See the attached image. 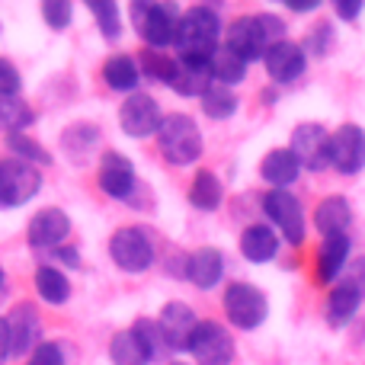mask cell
<instances>
[{
    "mask_svg": "<svg viewBox=\"0 0 365 365\" xmlns=\"http://www.w3.org/2000/svg\"><path fill=\"white\" fill-rule=\"evenodd\" d=\"M218 36H221V16L212 6H192L180 16L177 23V36H173V45H177L180 58H199V61H208L218 48Z\"/></svg>",
    "mask_w": 365,
    "mask_h": 365,
    "instance_id": "1",
    "label": "cell"
},
{
    "mask_svg": "<svg viewBox=\"0 0 365 365\" xmlns=\"http://www.w3.org/2000/svg\"><path fill=\"white\" fill-rule=\"evenodd\" d=\"M285 32V23L272 13H259V16H240L227 26V48L237 58H244L247 64L266 55L272 42H279Z\"/></svg>",
    "mask_w": 365,
    "mask_h": 365,
    "instance_id": "2",
    "label": "cell"
},
{
    "mask_svg": "<svg viewBox=\"0 0 365 365\" xmlns=\"http://www.w3.org/2000/svg\"><path fill=\"white\" fill-rule=\"evenodd\" d=\"M158 145H160V154L177 167H186L202 158V132H199V125L182 113H170L160 119Z\"/></svg>",
    "mask_w": 365,
    "mask_h": 365,
    "instance_id": "3",
    "label": "cell"
},
{
    "mask_svg": "<svg viewBox=\"0 0 365 365\" xmlns=\"http://www.w3.org/2000/svg\"><path fill=\"white\" fill-rule=\"evenodd\" d=\"M132 16H135V29L148 42V48L164 51L167 45H173L180 23V13L173 4H135Z\"/></svg>",
    "mask_w": 365,
    "mask_h": 365,
    "instance_id": "4",
    "label": "cell"
},
{
    "mask_svg": "<svg viewBox=\"0 0 365 365\" xmlns=\"http://www.w3.org/2000/svg\"><path fill=\"white\" fill-rule=\"evenodd\" d=\"M225 314L234 327L240 330H257L269 314L266 295L250 282H231L225 292Z\"/></svg>",
    "mask_w": 365,
    "mask_h": 365,
    "instance_id": "5",
    "label": "cell"
},
{
    "mask_svg": "<svg viewBox=\"0 0 365 365\" xmlns=\"http://www.w3.org/2000/svg\"><path fill=\"white\" fill-rule=\"evenodd\" d=\"M42 189V173L19 158L0 160V208H16Z\"/></svg>",
    "mask_w": 365,
    "mask_h": 365,
    "instance_id": "6",
    "label": "cell"
},
{
    "mask_svg": "<svg viewBox=\"0 0 365 365\" xmlns=\"http://www.w3.org/2000/svg\"><path fill=\"white\" fill-rule=\"evenodd\" d=\"M189 353L195 365H231L234 359V340L221 324L215 321H199L189 336Z\"/></svg>",
    "mask_w": 365,
    "mask_h": 365,
    "instance_id": "7",
    "label": "cell"
},
{
    "mask_svg": "<svg viewBox=\"0 0 365 365\" xmlns=\"http://www.w3.org/2000/svg\"><path fill=\"white\" fill-rule=\"evenodd\" d=\"M109 257L125 272H145L154 263V244L141 227H119L109 240Z\"/></svg>",
    "mask_w": 365,
    "mask_h": 365,
    "instance_id": "8",
    "label": "cell"
},
{
    "mask_svg": "<svg viewBox=\"0 0 365 365\" xmlns=\"http://www.w3.org/2000/svg\"><path fill=\"white\" fill-rule=\"evenodd\" d=\"M263 212H266V218L282 231V237L289 240V244H302L304 240V208L292 192H285V189H269V192L263 195Z\"/></svg>",
    "mask_w": 365,
    "mask_h": 365,
    "instance_id": "9",
    "label": "cell"
},
{
    "mask_svg": "<svg viewBox=\"0 0 365 365\" xmlns=\"http://www.w3.org/2000/svg\"><path fill=\"white\" fill-rule=\"evenodd\" d=\"M289 151L295 154V160L308 170H324L330 164V132L321 122H302L292 132Z\"/></svg>",
    "mask_w": 365,
    "mask_h": 365,
    "instance_id": "10",
    "label": "cell"
},
{
    "mask_svg": "<svg viewBox=\"0 0 365 365\" xmlns=\"http://www.w3.org/2000/svg\"><path fill=\"white\" fill-rule=\"evenodd\" d=\"M330 164L343 173V177H353L365 167V132L353 122L340 125L330 135Z\"/></svg>",
    "mask_w": 365,
    "mask_h": 365,
    "instance_id": "11",
    "label": "cell"
},
{
    "mask_svg": "<svg viewBox=\"0 0 365 365\" xmlns=\"http://www.w3.org/2000/svg\"><path fill=\"white\" fill-rule=\"evenodd\" d=\"M263 64H266V74L272 77L276 83H292L304 74L308 68V58H304V48L292 38H279L266 48L263 55Z\"/></svg>",
    "mask_w": 365,
    "mask_h": 365,
    "instance_id": "12",
    "label": "cell"
},
{
    "mask_svg": "<svg viewBox=\"0 0 365 365\" xmlns=\"http://www.w3.org/2000/svg\"><path fill=\"white\" fill-rule=\"evenodd\" d=\"M160 106L148 93H132L119 109V125L132 138H148L160 128Z\"/></svg>",
    "mask_w": 365,
    "mask_h": 365,
    "instance_id": "13",
    "label": "cell"
},
{
    "mask_svg": "<svg viewBox=\"0 0 365 365\" xmlns=\"http://www.w3.org/2000/svg\"><path fill=\"white\" fill-rule=\"evenodd\" d=\"M68 234H71L68 215H64L61 208H42V212L32 215L26 240H29V247H36V250H55Z\"/></svg>",
    "mask_w": 365,
    "mask_h": 365,
    "instance_id": "14",
    "label": "cell"
},
{
    "mask_svg": "<svg viewBox=\"0 0 365 365\" xmlns=\"http://www.w3.org/2000/svg\"><path fill=\"white\" fill-rule=\"evenodd\" d=\"M6 330H10V356H32L42 336V321L32 304H16L6 317Z\"/></svg>",
    "mask_w": 365,
    "mask_h": 365,
    "instance_id": "15",
    "label": "cell"
},
{
    "mask_svg": "<svg viewBox=\"0 0 365 365\" xmlns=\"http://www.w3.org/2000/svg\"><path fill=\"white\" fill-rule=\"evenodd\" d=\"M195 324L199 321H195L192 308H186L182 302L164 304V311H160V317H158V330H160V336H164V346L167 349H186Z\"/></svg>",
    "mask_w": 365,
    "mask_h": 365,
    "instance_id": "16",
    "label": "cell"
},
{
    "mask_svg": "<svg viewBox=\"0 0 365 365\" xmlns=\"http://www.w3.org/2000/svg\"><path fill=\"white\" fill-rule=\"evenodd\" d=\"M100 189L113 199H128L135 189V167L125 154L106 151L100 160Z\"/></svg>",
    "mask_w": 365,
    "mask_h": 365,
    "instance_id": "17",
    "label": "cell"
},
{
    "mask_svg": "<svg viewBox=\"0 0 365 365\" xmlns=\"http://www.w3.org/2000/svg\"><path fill=\"white\" fill-rule=\"evenodd\" d=\"M186 279L195 289H215L225 276V257L215 247H199L192 257H186Z\"/></svg>",
    "mask_w": 365,
    "mask_h": 365,
    "instance_id": "18",
    "label": "cell"
},
{
    "mask_svg": "<svg viewBox=\"0 0 365 365\" xmlns=\"http://www.w3.org/2000/svg\"><path fill=\"white\" fill-rule=\"evenodd\" d=\"M346 259H349V237H346V234H336V237H324L321 250H317L314 282H317V285H330L343 269H346Z\"/></svg>",
    "mask_w": 365,
    "mask_h": 365,
    "instance_id": "19",
    "label": "cell"
},
{
    "mask_svg": "<svg viewBox=\"0 0 365 365\" xmlns=\"http://www.w3.org/2000/svg\"><path fill=\"white\" fill-rule=\"evenodd\" d=\"M298 173H302V164L295 160V154H292L289 148H276V151H269L263 158V164H259V177L269 182L272 189L292 186V182L298 180Z\"/></svg>",
    "mask_w": 365,
    "mask_h": 365,
    "instance_id": "20",
    "label": "cell"
},
{
    "mask_svg": "<svg viewBox=\"0 0 365 365\" xmlns=\"http://www.w3.org/2000/svg\"><path fill=\"white\" fill-rule=\"evenodd\" d=\"M180 96H202L212 87V74H208V61L199 58H177V77L170 83Z\"/></svg>",
    "mask_w": 365,
    "mask_h": 365,
    "instance_id": "21",
    "label": "cell"
},
{
    "mask_svg": "<svg viewBox=\"0 0 365 365\" xmlns=\"http://www.w3.org/2000/svg\"><path fill=\"white\" fill-rule=\"evenodd\" d=\"M349 221H353V208L343 195H327V199L317 205L314 212V225L324 237H336V234H346Z\"/></svg>",
    "mask_w": 365,
    "mask_h": 365,
    "instance_id": "22",
    "label": "cell"
},
{
    "mask_svg": "<svg viewBox=\"0 0 365 365\" xmlns=\"http://www.w3.org/2000/svg\"><path fill=\"white\" fill-rule=\"evenodd\" d=\"M240 253L250 263H269L279 253V234L269 225H250L240 237Z\"/></svg>",
    "mask_w": 365,
    "mask_h": 365,
    "instance_id": "23",
    "label": "cell"
},
{
    "mask_svg": "<svg viewBox=\"0 0 365 365\" xmlns=\"http://www.w3.org/2000/svg\"><path fill=\"white\" fill-rule=\"evenodd\" d=\"M208 74H212L215 83L231 87V83H240L247 77V61L234 55L227 45H218V48H215V55L208 58Z\"/></svg>",
    "mask_w": 365,
    "mask_h": 365,
    "instance_id": "24",
    "label": "cell"
},
{
    "mask_svg": "<svg viewBox=\"0 0 365 365\" xmlns=\"http://www.w3.org/2000/svg\"><path fill=\"white\" fill-rule=\"evenodd\" d=\"M109 359H113V365H148L151 353H148L145 340L135 330H122L109 343Z\"/></svg>",
    "mask_w": 365,
    "mask_h": 365,
    "instance_id": "25",
    "label": "cell"
},
{
    "mask_svg": "<svg viewBox=\"0 0 365 365\" xmlns=\"http://www.w3.org/2000/svg\"><path fill=\"white\" fill-rule=\"evenodd\" d=\"M362 292H356L353 285L340 282L334 292H330V302H327V321L334 324V327H343V324H349L356 317V311H359L362 304Z\"/></svg>",
    "mask_w": 365,
    "mask_h": 365,
    "instance_id": "26",
    "label": "cell"
},
{
    "mask_svg": "<svg viewBox=\"0 0 365 365\" xmlns=\"http://www.w3.org/2000/svg\"><path fill=\"white\" fill-rule=\"evenodd\" d=\"M225 199V189H221V180L215 177L212 170H199L189 186V202H192L199 212H215Z\"/></svg>",
    "mask_w": 365,
    "mask_h": 365,
    "instance_id": "27",
    "label": "cell"
},
{
    "mask_svg": "<svg viewBox=\"0 0 365 365\" xmlns=\"http://www.w3.org/2000/svg\"><path fill=\"white\" fill-rule=\"evenodd\" d=\"M138 77H141L138 64H135V58H128V55H113V58H106V64H103V81H106L113 90H119V93L138 87Z\"/></svg>",
    "mask_w": 365,
    "mask_h": 365,
    "instance_id": "28",
    "label": "cell"
},
{
    "mask_svg": "<svg viewBox=\"0 0 365 365\" xmlns=\"http://www.w3.org/2000/svg\"><path fill=\"white\" fill-rule=\"evenodd\" d=\"M36 122V113L29 109V103L19 100V93H0V128L6 135L23 132Z\"/></svg>",
    "mask_w": 365,
    "mask_h": 365,
    "instance_id": "29",
    "label": "cell"
},
{
    "mask_svg": "<svg viewBox=\"0 0 365 365\" xmlns=\"http://www.w3.org/2000/svg\"><path fill=\"white\" fill-rule=\"evenodd\" d=\"M36 292L42 302L64 304L71 298V282L61 269H55V266H38L36 269Z\"/></svg>",
    "mask_w": 365,
    "mask_h": 365,
    "instance_id": "30",
    "label": "cell"
},
{
    "mask_svg": "<svg viewBox=\"0 0 365 365\" xmlns=\"http://www.w3.org/2000/svg\"><path fill=\"white\" fill-rule=\"evenodd\" d=\"M199 100H202V113L208 119H231L237 113V96L231 93V87H221V83H212Z\"/></svg>",
    "mask_w": 365,
    "mask_h": 365,
    "instance_id": "31",
    "label": "cell"
},
{
    "mask_svg": "<svg viewBox=\"0 0 365 365\" xmlns=\"http://www.w3.org/2000/svg\"><path fill=\"white\" fill-rule=\"evenodd\" d=\"M148 77H154V81L160 83H173V77H177V58L164 55V51H154V48H145L141 51V68Z\"/></svg>",
    "mask_w": 365,
    "mask_h": 365,
    "instance_id": "32",
    "label": "cell"
},
{
    "mask_svg": "<svg viewBox=\"0 0 365 365\" xmlns=\"http://www.w3.org/2000/svg\"><path fill=\"white\" fill-rule=\"evenodd\" d=\"M6 148H10L19 160H26V164H29V160H32V164H51V154L42 151V145H38V141H32V138H26L23 132L6 135Z\"/></svg>",
    "mask_w": 365,
    "mask_h": 365,
    "instance_id": "33",
    "label": "cell"
},
{
    "mask_svg": "<svg viewBox=\"0 0 365 365\" xmlns=\"http://www.w3.org/2000/svg\"><path fill=\"white\" fill-rule=\"evenodd\" d=\"M90 13L96 16V26L106 38H119L122 32V19H119V6L109 4V0H93L90 4Z\"/></svg>",
    "mask_w": 365,
    "mask_h": 365,
    "instance_id": "34",
    "label": "cell"
},
{
    "mask_svg": "<svg viewBox=\"0 0 365 365\" xmlns=\"http://www.w3.org/2000/svg\"><path fill=\"white\" fill-rule=\"evenodd\" d=\"M96 141H100V132H96L93 125H87V122H81V125L68 128L64 132V148H68L71 158H81V154H87L90 148H96Z\"/></svg>",
    "mask_w": 365,
    "mask_h": 365,
    "instance_id": "35",
    "label": "cell"
},
{
    "mask_svg": "<svg viewBox=\"0 0 365 365\" xmlns=\"http://www.w3.org/2000/svg\"><path fill=\"white\" fill-rule=\"evenodd\" d=\"M135 334L145 340V346H148V353H151V359H158V356H164V336H160V330H158V321H148V317H141V321H135Z\"/></svg>",
    "mask_w": 365,
    "mask_h": 365,
    "instance_id": "36",
    "label": "cell"
},
{
    "mask_svg": "<svg viewBox=\"0 0 365 365\" xmlns=\"http://www.w3.org/2000/svg\"><path fill=\"white\" fill-rule=\"evenodd\" d=\"M42 16L51 29H64V26L71 23V4H64V0H48V4H42Z\"/></svg>",
    "mask_w": 365,
    "mask_h": 365,
    "instance_id": "37",
    "label": "cell"
},
{
    "mask_svg": "<svg viewBox=\"0 0 365 365\" xmlns=\"http://www.w3.org/2000/svg\"><path fill=\"white\" fill-rule=\"evenodd\" d=\"M26 365H64V353L58 343H38Z\"/></svg>",
    "mask_w": 365,
    "mask_h": 365,
    "instance_id": "38",
    "label": "cell"
},
{
    "mask_svg": "<svg viewBox=\"0 0 365 365\" xmlns=\"http://www.w3.org/2000/svg\"><path fill=\"white\" fill-rule=\"evenodd\" d=\"M330 45H334V32H330V26H314V29H311V36H308L311 55L324 58L330 51Z\"/></svg>",
    "mask_w": 365,
    "mask_h": 365,
    "instance_id": "39",
    "label": "cell"
},
{
    "mask_svg": "<svg viewBox=\"0 0 365 365\" xmlns=\"http://www.w3.org/2000/svg\"><path fill=\"white\" fill-rule=\"evenodd\" d=\"M340 276H343V282H346V285H353L356 292H362V295H365V257L353 259V263H349Z\"/></svg>",
    "mask_w": 365,
    "mask_h": 365,
    "instance_id": "40",
    "label": "cell"
},
{
    "mask_svg": "<svg viewBox=\"0 0 365 365\" xmlns=\"http://www.w3.org/2000/svg\"><path fill=\"white\" fill-rule=\"evenodd\" d=\"M19 90V71L13 68V61L0 58V93H16Z\"/></svg>",
    "mask_w": 365,
    "mask_h": 365,
    "instance_id": "41",
    "label": "cell"
},
{
    "mask_svg": "<svg viewBox=\"0 0 365 365\" xmlns=\"http://www.w3.org/2000/svg\"><path fill=\"white\" fill-rule=\"evenodd\" d=\"M362 0H340V4H336V16L340 19H346V23H356V19H359V13H362Z\"/></svg>",
    "mask_w": 365,
    "mask_h": 365,
    "instance_id": "42",
    "label": "cell"
},
{
    "mask_svg": "<svg viewBox=\"0 0 365 365\" xmlns=\"http://www.w3.org/2000/svg\"><path fill=\"white\" fill-rule=\"evenodd\" d=\"M51 257L61 259L64 266H77V263H81V257H77L74 247H55V250H51Z\"/></svg>",
    "mask_w": 365,
    "mask_h": 365,
    "instance_id": "43",
    "label": "cell"
},
{
    "mask_svg": "<svg viewBox=\"0 0 365 365\" xmlns=\"http://www.w3.org/2000/svg\"><path fill=\"white\" fill-rule=\"evenodd\" d=\"M10 356V330H6V317H0V365Z\"/></svg>",
    "mask_w": 365,
    "mask_h": 365,
    "instance_id": "44",
    "label": "cell"
},
{
    "mask_svg": "<svg viewBox=\"0 0 365 365\" xmlns=\"http://www.w3.org/2000/svg\"><path fill=\"white\" fill-rule=\"evenodd\" d=\"M289 10L292 13H314L317 4H289Z\"/></svg>",
    "mask_w": 365,
    "mask_h": 365,
    "instance_id": "45",
    "label": "cell"
},
{
    "mask_svg": "<svg viewBox=\"0 0 365 365\" xmlns=\"http://www.w3.org/2000/svg\"><path fill=\"white\" fill-rule=\"evenodd\" d=\"M0 285H4V269H0Z\"/></svg>",
    "mask_w": 365,
    "mask_h": 365,
    "instance_id": "46",
    "label": "cell"
},
{
    "mask_svg": "<svg viewBox=\"0 0 365 365\" xmlns=\"http://www.w3.org/2000/svg\"><path fill=\"white\" fill-rule=\"evenodd\" d=\"M173 365H186V362H173Z\"/></svg>",
    "mask_w": 365,
    "mask_h": 365,
    "instance_id": "47",
    "label": "cell"
}]
</instances>
